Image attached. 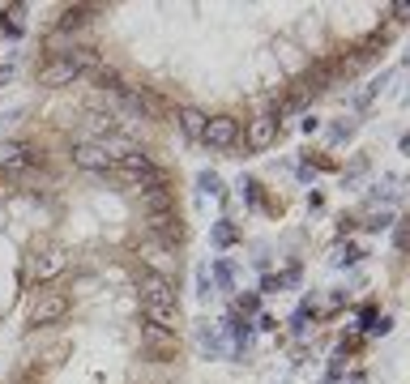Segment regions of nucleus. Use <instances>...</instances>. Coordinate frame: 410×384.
<instances>
[{
    "label": "nucleus",
    "instance_id": "obj_25",
    "mask_svg": "<svg viewBox=\"0 0 410 384\" xmlns=\"http://www.w3.org/2000/svg\"><path fill=\"white\" fill-rule=\"evenodd\" d=\"M364 171H368V158L359 154V158H350V162H346V171H342V180L350 184V180H359V176H364Z\"/></svg>",
    "mask_w": 410,
    "mask_h": 384
},
{
    "label": "nucleus",
    "instance_id": "obj_3",
    "mask_svg": "<svg viewBox=\"0 0 410 384\" xmlns=\"http://www.w3.org/2000/svg\"><path fill=\"white\" fill-rule=\"evenodd\" d=\"M133 278H137V286H141V303H180L171 278H163L159 269L137 265V269H133Z\"/></svg>",
    "mask_w": 410,
    "mask_h": 384
},
{
    "label": "nucleus",
    "instance_id": "obj_23",
    "mask_svg": "<svg viewBox=\"0 0 410 384\" xmlns=\"http://www.w3.org/2000/svg\"><path fill=\"white\" fill-rule=\"evenodd\" d=\"M308 320H317V303H312V299H303V303L295 307V316H291V329H295V333H303V329H308Z\"/></svg>",
    "mask_w": 410,
    "mask_h": 384
},
{
    "label": "nucleus",
    "instance_id": "obj_28",
    "mask_svg": "<svg viewBox=\"0 0 410 384\" xmlns=\"http://www.w3.org/2000/svg\"><path fill=\"white\" fill-rule=\"evenodd\" d=\"M350 133H355V120H346V124H333V128H329V141H346Z\"/></svg>",
    "mask_w": 410,
    "mask_h": 384
},
{
    "label": "nucleus",
    "instance_id": "obj_31",
    "mask_svg": "<svg viewBox=\"0 0 410 384\" xmlns=\"http://www.w3.org/2000/svg\"><path fill=\"white\" fill-rule=\"evenodd\" d=\"M393 248L406 252V223H393Z\"/></svg>",
    "mask_w": 410,
    "mask_h": 384
},
{
    "label": "nucleus",
    "instance_id": "obj_12",
    "mask_svg": "<svg viewBox=\"0 0 410 384\" xmlns=\"http://www.w3.org/2000/svg\"><path fill=\"white\" fill-rule=\"evenodd\" d=\"M141 312H145V324H159L167 333L180 329V303H141Z\"/></svg>",
    "mask_w": 410,
    "mask_h": 384
},
{
    "label": "nucleus",
    "instance_id": "obj_5",
    "mask_svg": "<svg viewBox=\"0 0 410 384\" xmlns=\"http://www.w3.org/2000/svg\"><path fill=\"white\" fill-rule=\"evenodd\" d=\"M278 133H282V124H278V116H252L248 120V128H244V145L252 150V154H265L270 145H278Z\"/></svg>",
    "mask_w": 410,
    "mask_h": 384
},
{
    "label": "nucleus",
    "instance_id": "obj_11",
    "mask_svg": "<svg viewBox=\"0 0 410 384\" xmlns=\"http://www.w3.org/2000/svg\"><path fill=\"white\" fill-rule=\"evenodd\" d=\"M141 209L154 218V213H171L176 209V192L167 184H154V188H141Z\"/></svg>",
    "mask_w": 410,
    "mask_h": 384
},
{
    "label": "nucleus",
    "instance_id": "obj_33",
    "mask_svg": "<svg viewBox=\"0 0 410 384\" xmlns=\"http://www.w3.org/2000/svg\"><path fill=\"white\" fill-rule=\"evenodd\" d=\"M346 299H350V295H346V291H333V295H329V312H338V307H342V303H346Z\"/></svg>",
    "mask_w": 410,
    "mask_h": 384
},
{
    "label": "nucleus",
    "instance_id": "obj_8",
    "mask_svg": "<svg viewBox=\"0 0 410 384\" xmlns=\"http://www.w3.org/2000/svg\"><path fill=\"white\" fill-rule=\"evenodd\" d=\"M39 158H43V154H39L34 145H26V141H0V171H9V176L34 167Z\"/></svg>",
    "mask_w": 410,
    "mask_h": 384
},
{
    "label": "nucleus",
    "instance_id": "obj_13",
    "mask_svg": "<svg viewBox=\"0 0 410 384\" xmlns=\"http://www.w3.org/2000/svg\"><path fill=\"white\" fill-rule=\"evenodd\" d=\"M197 346H201V355H210V359H218L223 350H227V342H223V333L210 324V320H201L197 324Z\"/></svg>",
    "mask_w": 410,
    "mask_h": 384
},
{
    "label": "nucleus",
    "instance_id": "obj_15",
    "mask_svg": "<svg viewBox=\"0 0 410 384\" xmlns=\"http://www.w3.org/2000/svg\"><path fill=\"white\" fill-rule=\"evenodd\" d=\"M22 13H26V5H5V9H0V34H5V39H22L26 34Z\"/></svg>",
    "mask_w": 410,
    "mask_h": 384
},
{
    "label": "nucleus",
    "instance_id": "obj_6",
    "mask_svg": "<svg viewBox=\"0 0 410 384\" xmlns=\"http://www.w3.org/2000/svg\"><path fill=\"white\" fill-rule=\"evenodd\" d=\"M81 73L65 60V56H47L43 65H39V73H34V81L43 86V90H60V86H73Z\"/></svg>",
    "mask_w": 410,
    "mask_h": 384
},
{
    "label": "nucleus",
    "instance_id": "obj_9",
    "mask_svg": "<svg viewBox=\"0 0 410 384\" xmlns=\"http://www.w3.org/2000/svg\"><path fill=\"white\" fill-rule=\"evenodd\" d=\"M73 167L81 171H94V176H112V158L98 141H77L73 145Z\"/></svg>",
    "mask_w": 410,
    "mask_h": 384
},
{
    "label": "nucleus",
    "instance_id": "obj_1",
    "mask_svg": "<svg viewBox=\"0 0 410 384\" xmlns=\"http://www.w3.org/2000/svg\"><path fill=\"white\" fill-rule=\"evenodd\" d=\"M112 176H120V180H128V184H137V188H154V184H167V176L159 171V162H154L145 150H128V154H120L116 162H112Z\"/></svg>",
    "mask_w": 410,
    "mask_h": 384
},
{
    "label": "nucleus",
    "instance_id": "obj_14",
    "mask_svg": "<svg viewBox=\"0 0 410 384\" xmlns=\"http://www.w3.org/2000/svg\"><path fill=\"white\" fill-rule=\"evenodd\" d=\"M205 120H210V116H205L201 107H180V133L188 141H201L205 137Z\"/></svg>",
    "mask_w": 410,
    "mask_h": 384
},
{
    "label": "nucleus",
    "instance_id": "obj_24",
    "mask_svg": "<svg viewBox=\"0 0 410 384\" xmlns=\"http://www.w3.org/2000/svg\"><path fill=\"white\" fill-rule=\"evenodd\" d=\"M359 256H364V248H355V244H346V248H338V252H333L329 260H333V265H355Z\"/></svg>",
    "mask_w": 410,
    "mask_h": 384
},
{
    "label": "nucleus",
    "instance_id": "obj_2",
    "mask_svg": "<svg viewBox=\"0 0 410 384\" xmlns=\"http://www.w3.org/2000/svg\"><path fill=\"white\" fill-rule=\"evenodd\" d=\"M73 312V295L60 291V286H43L34 299H30V324H56Z\"/></svg>",
    "mask_w": 410,
    "mask_h": 384
},
{
    "label": "nucleus",
    "instance_id": "obj_19",
    "mask_svg": "<svg viewBox=\"0 0 410 384\" xmlns=\"http://www.w3.org/2000/svg\"><path fill=\"white\" fill-rule=\"evenodd\" d=\"M210 282H214L218 291H235V265H231L227 256H218V260H214V269H210Z\"/></svg>",
    "mask_w": 410,
    "mask_h": 384
},
{
    "label": "nucleus",
    "instance_id": "obj_27",
    "mask_svg": "<svg viewBox=\"0 0 410 384\" xmlns=\"http://www.w3.org/2000/svg\"><path fill=\"white\" fill-rule=\"evenodd\" d=\"M359 227H364V231H385V227H393V218L389 213H372L368 223H359Z\"/></svg>",
    "mask_w": 410,
    "mask_h": 384
},
{
    "label": "nucleus",
    "instance_id": "obj_7",
    "mask_svg": "<svg viewBox=\"0 0 410 384\" xmlns=\"http://www.w3.org/2000/svg\"><path fill=\"white\" fill-rule=\"evenodd\" d=\"M210 150H231L239 145V120L235 116H210L205 120V137H201Z\"/></svg>",
    "mask_w": 410,
    "mask_h": 384
},
{
    "label": "nucleus",
    "instance_id": "obj_10",
    "mask_svg": "<svg viewBox=\"0 0 410 384\" xmlns=\"http://www.w3.org/2000/svg\"><path fill=\"white\" fill-rule=\"evenodd\" d=\"M150 235L159 239V244H167V248H180L184 235H188V227L180 223V213L171 209V213H154V218H150Z\"/></svg>",
    "mask_w": 410,
    "mask_h": 384
},
{
    "label": "nucleus",
    "instance_id": "obj_21",
    "mask_svg": "<svg viewBox=\"0 0 410 384\" xmlns=\"http://www.w3.org/2000/svg\"><path fill=\"white\" fill-rule=\"evenodd\" d=\"M197 188H201V192H210L214 201H223V197H227V188H223V176H218V171H201V176H197Z\"/></svg>",
    "mask_w": 410,
    "mask_h": 384
},
{
    "label": "nucleus",
    "instance_id": "obj_4",
    "mask_svg": "<svg viewBox=\"0 0 410 384\" xmlns=\"http://www.w3.org/2000/svg\"><path fill=\"white\" fill-rule=\"evenodd\" d=\"M141 355L154 359V363H171L180 355V338L159 329V324H141Z\"/></svg>",
    "mask_w": 410,
    "mask_h": 384
},
{
    "label": "nucleus",
    "instance_id": "obj_17",
    "mask_svg": "<svg viewBox=\"0 0 410 384\" xmlns=\"http://www.w3.org/2000/svg\"><path fill=\"white\" fill-rule=\"evenodd\" d=\"M60 269H65L60 248H47V252H39V256H34V278H39V282H47L51 273H60Z\"/></svg>",
    "mask_w": 410,
    "mask_h": 384
},
{
    "label": "nucleus",
    "instance_id": "obj_29",
    "mask_svg": "<svg viewBox=\"0 0 410 384\" xmlns=\"http://www.w3.org/2000/svg\"><path fill=\"white\" fill-rule=\"evenodd\" d=\"M355 227H359V218H346V213H342V218H338V239H346Z\"/></svg>",
    "mask_w": 410,
    "mask_h": 384
},
{
    "label": "nucleus",
    "instance_id": "obj_26",
    "mask_svg": "<svg viewBox=\"0 0 410 384\" xmlns=\"http://www.w3.org/2000/svg\"><path fill=\"white\" fill-rule=\"evenodd\" d=\"M210 291H214V282H210V269L201 265V269H197V295H201V299H210Z\"/></svg>",
    "mask_w": 410,
    "mask_h": 384
},
{
    "label": "nucleus",
    "instance_id": "obj_34",
    "mask_svg": "<svg viewBox=\"0 0 410 384\" xmlns=\"http://www.w3.org/2000/svg\"><path fill=\"white\" fill-rule=\"evenodd\" d=\"M9 77H13V65H0V86H5Z\"/></svg>",
    "mask_w": 410,
    "mask_h": 384
},
{
    "label": "nucleus",
    "instance_id": "obj_18",
    "mask_svg": "<svg viewBox=\"0 0 410 384\" xmlns=\"http://www.w3.org/2000/svg\"><path fill=\"white\" fill-rule=\"evenodd\" d=\"M210 244H214V248H231V244H239V227L231 223V218H218V223L210 227Z\"/></svg>",
    "mask_w": 410,
    "mask_h": 384
},
{
    "label": "nucleus",
    "instance_id": "obj_30",
    "mask_svg": "<svg viewBox=\"0 0 410 384\" xmlns=\"http://www.w3.org/2000/svg\"><path fill=\"white\" fill-rule=\"evenodd\" d=\"M252 329H265V333H274L278 320H274V316H265V312H256V324H252Z\"/></svg>",
    "mask_w": 410,
    "mask_h": 384
},
{
    "label": "nucleus",
    "instance_id": "obj_32",
    "mask_svg": "<svg viewBox=\"0 0 410 384\" xmlns=\"http://www.w3.org/2000/svg\"><path fill=\"white\" fill-rule=\"evenodd\" d=\"M389 13H393V22H397V26H402V22H406V18H410V5H406V0H397V5H393V9H389Z\"/></svg>",
    "mask_w": 410,
    "mask_h": 384
},
{
    "label": "nucleus",
    "instance_id": "obj_16",
    "mask_svg": "<svg viewBox=\"0 0 410 384\" xmlns=\"http://www.w3.org/2000/svg\"><path fill=\"white\" fill-rule=\"evenodd\" d=\"M94 13H98L94 5H73V9H65V13H60L56 30H60V34H69V30H81V26H86V22L94 18Z\"/></svg>",
    "mask_w": 410,
    "mask_h": 384
},
{
    "label": "nucleus",
    "instance_id": "obj_20",
    "mask_svg": "<svg viewBox=\"0 0 410 384\" xmlns=\"http://www.w3.org/2000/svg\"><path fill=\"white\" fill-rule=\"evenodd\" d=\"M239 188H244V201H248V209H261V205H265V184H261V180L244 176V180H239Z\"/></svg>",
    "mask_w": 410,
    "mask_h": 384
},
{
    "label": "nucleus",
    "instance_id": "obj_22",
    "mask_svg": "<svg viewBox=\"0 0 410 384\" xmlns=\"http://www.w3.org/2000/svg\"><path fill=\"white\" fill-rule=\"evenodd\" d=\"M231 312H239V316H256V312H261V295H256V291H244V295H235Z\"/></svg>",
    "mask_w": 410,
    "mask_h": 384
}]
</instances>
